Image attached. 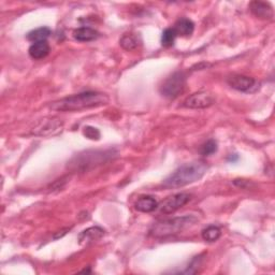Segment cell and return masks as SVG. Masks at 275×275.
<instances>
[{
    "instance_id": "obj_1",
    "label": "cell",
    "mask_w": 275,
    "mask_h": 275,
    "mask_svg": "<svg viewBox=\"0 0 275 275\" xmlns=\"http://www.w3.org/2000/svg\"><path fill=\"white\" fill-rule=\"evenodd\" d=\"M109 100L108 95L103 93L84 91L52 102L50 108L54 111L60 112L82 111L106 106L109 103Z\"/></svg>"
},
{
    "instance_id": "obj_2",
    "label": "cell",
    "mask_w": 275,
    "mask_h": 275,
    "mask_svg": "<svg viewBox=\"0 0 275 275\" xmlns=\"http://www.w3.org/2000/svg\"><path fill=\"white\" fill-rule=\"evenodd\" d=\"M208 166L203 161L188 162L178 167L173 173H171L165 180L163 187L166 188H179L193 184L203 177Z\"/></svg>"
},
{
    "instance_id": "obj_3",
    "label": "cell",
    "mask_w": 275,
    "mask_h": 275,
    "mask_svg": "<svg viewBox=\"0 0 275 275\" xmlns=\"http://www.w3.org/2000/svg\"><path fill=\"white\" fill-rule=\"evenodd\" d=\"M197 217L195 216H182L174 217L171 219H166L159 222H156L150 229V235L155 238H162L178 234V232L185 230L197 222Z\"/></svg>"
},
{
    "instance_id": "obj_4",
    "label": "cell",
    "mask_w": 275,
    "mask_h": 275,
    "mask_svg": "<svg viewBox=\"0 0 275 275\" xmlns=\"http://www.w3.org/2000/svg\"><path fill=\"white\" fill-rule=\"evenodd\" d=\"M186 76L183 72H174L163 82L160 87V93L163 97L174 99L183 93L185 88Z\"/></svg>"
},
{
    "instance_id": "obj_5",
    "label": "cell",
    "mask_w": 275,
    "mask_h": 275,
    "mask_svg": "<svg viewBox=\"0 0 275 275\" xmlns=\"http://www.w3.org/2000/svg\"><path fill=\"white\" fill-rule=\"evenodd\" d=\"M63 129L64 123L62 119L57 117H48L39 120L31 129V133L40 136H51L60 133L63 131Z\"/></svg>"
},
{
    "instance_id": "obj_6",
    "label": "cell",
    "mask_w": 275,
    "mask_h": 275,
    "mask_svg": "<svg viewBox=\"0 0 275 275\" xmlns=\"http://www.w3.org/2000/svg\"><path fill=\"white\" fill-rule=\"evenodd\" d=\"M192 199V195L186 194V193H179L172 195L165 200L158 203V211L162 214H172L175 211L183 208Z\"/></svg>"
},
{
    "instance_id": "obj_7",
    "label": "cell",
    "mask_w": 275,
    "mask_h": 275,
    "mask_svg": "<svg viewBox=\"0 0 275 275\" xmlns=\"http://www.w3.org/2000/svg\"><path fill=\"white\" fill-rule=\"evenodd\" d=\"M227 82L231 88L242 93H254L259 87V83L254 77L242 74H232L228 77Z\"/></svg>"
},
{
    "instance_id": "obj_8",
    "label": "cell",
    "mask_w": 275,
    "mask_h": 275,
    "mask_svg": "<svg viewBox=\"0 0 275 275\" xmlns=\"http://www.w3.org/2000/svg\"><path fill=\"white\" fill-rule=\"evenodd\" d=\"M215 102L214 95L210 91H198L185 99L183 106L188 109H205Z\"/></svg>"
},
{
    "instance_id": "obj_9",
    "label": "cell",
    "mask_w": 275,
    "mask_h": 275,
    "mask_svg": "<svg viewBox=\"0 0 275 275\" xmlns=\"http://www.w3.org/2000/svg\"><path fill=\"white\" fill-rule=\"evenodd\" d=\"M107 155H111V153L107 152H86L84 154H80L79 157H76L73 165L75 168L87 169L88 167H94L96 163H100L102 159L107 157Z\"/></svg>"
},
{
    "instance_id": "obj_10",
    "label": "cell",
    "mask_w": 275,
    "mask_h": 275,
    "mask_svg": "<svg viewBox=\"0 0 275 275\" xmlns=\"http://www.w3.org/2000/svg\"><path fill=\"white\" fill-rule=\"evenodd\" d=\"M249 10L251 12L257 16L258 19L261 20H272V17L274 15L273 13V9L272 7L262 2H253L249 4Z\"/></svg>"
},
{
    "instance_id": "obj_11",
    "label": "cell",
    "mask_w": 275,
    "mask_h": 275,
    "mask_svg": "<svg viewBox=\"0 0 275 275\" xmlns=\"http://www.w3.org/2000/svg\"><path fill=\"white\" fill-rule=\"evenodd\" d=\"M50 50L51 48L48 41H39V42L32 43L28 50V53L32 59L38 60V59L45 58L50 53Z\"/></svg>"
},
{
    "instance_id": "obj_12",
    "label": "cell",
    "mask_w": 275,
    "mask_h": 275,
    "mask_svg": "<svg viewBox=\"0 0 275 275\" xmlns=\"http://www.w3.org/2000/svg\"><path fill=\"white\" fill-rule=\"evenodd\" d=\"M103 235H105V230L100 227H90L88 229L84 230L79 235V243L81 245L88 244L94 242V241L99 240Z\"/></svg>"
},
{
    "instance_id": "obj_13",
    "label": "cell",
    "mask_w": 275,
    "mask_h": 275,
    "mask_svg": "<svg viewBox=\"0 0 275 275\" xmlns=\"http://www.w3.org/2000/svg\"><path fill=\"white\" fill-rule=\"evenodd\" d=\"M134 208L142 213H151L158 208V202L152 196H143L136 200Z\"/></svg>"
},
{
    "instance_id": "obj_14",
    "label": "cell",
    "mask_w": 275,
    "mask_h": 275,
    "mask_svg": "<svg viewBox=\"0 0 275 275\" xmlns=\"http://www.w3.org/2000/svg\"><path fill=\"white\" fill-rule=\"evenodd\" d=\"M174 30L177 36L180 37H189L192 36L195 30V24L192 20L186 19V17H182L174 24Z\"/></svg>"
},
{
    "instance_id": "obj_15",
    "label": "cell",
    "mask_w": 275,
    "mask_h": 275,
    "mask_svg": "<svg viewBox=\"0 0 275 275\" xmlns=\"http://www.w3.org/2000/svg\"><path fill=\"white\" fill-rule=\"evenodd\" d=\"M99 37V32L90 27H81L73 31V38L80 42H90Z\"/></svg>"
},
{
    "instance_id": "obj_16",
    "label": "cell",
    "mask_w": 275,
    "mask_h": 275,
    "mask_svg": "<svg viewBox=\"0 0 275 275\" xmlns=\"http://www.w3.org/2000/svg\"><path fill=\"white\" fill-rule=\"evenodd\" d=\"M119 44L126 51H133L140 44L139 37L133 33H125L124 36L120 38Z\"/></svg>"
},
{
    "instance_id": "obj_17",
    "label": "cell",
    "mask_w": 275,
    "mask_h": 275,
    "mask_svg": "<svg viewBox=\"0 0 275 275\" xmlns=\"http://www.w3.org/2000/svg\"><path fill=\"white\" fill-rule=\"evenodd\" d=\"M52 30L49 27H39L33 29L27 33V39L31 42H39V41H47V39L51 36Z\"/></svg>"
},
{
    "instance_id": "obj_18",
    "label": "cell",
    "mask_w": 275,
    "mask_h": 275,
    "mask_svg": "<svg viewBox=\"0 0 275 275\" xmlns=\"http://www.w3.org/2000/svg\"><path fill=\"white\" fill-rule=\"evenodd\" d=\"M221 236V231L216 226H209L202 231V239L206 242H215Z\"/></svg>"
},
{
    "instance_id": "obj_19",
    "label": "cell",
    "mask_w": 275,
    "mask_h": 275,
    "mask_svg": "<svg viewBox=\"0 0 275 275\" xmlns=\"http://www.w3.org/2000/svg\"><path fill=\"white\" fill-rule=\"evenodd\" d=\"M177 34L174 28H167L162 31L161 34V44L165 48H170L174 44Z\"/></svg>"
},
{
    "instance_id": "obj_20",
    "label": "cell",
    "mask_w": 275,
    "mask_h": 275,
    "mask_svg": "<svg viewBox=\"0 0 275 275\" xmlns=\"http://www.w3.org/2000/svg\"><path fill=\"white\" fill-rule=\"evenodd\" d=\"M217 142L215 140H209L206 141L200 149V153L203 156H210V155L216 153L217 152Z\"/></svg>"
},
{
    "instance_id": "obj_21",
    "label": "cell",
    "mask_w": 275,
    "mask_h": 275,
    "mask_svg": "<svg viewBox=\"0 0 275 275\" xmlns=\"http://www.w3.org/2000/svg\"><path fill=\"white\" fill-rule=\"evenodd\" d=\"M84 135H86V138H88L90 140H99L100 138V132L97 128H94L90 126H87L84 128L83 130Z\"/></svg>"
},
{
    "instance_id": "obj_22",
    "label": "cell",
    "mask_w": 275,
    "mask_h": 275,
    "mask_svg": "<svg viewBox=\"0 0 275 275\" xmlns=\"http://www.w3.org/2000/svg\"><path fill=\"white\" fill-rule=\"evenodd\" d=\"M235 185H237L238 187H241V188H248L249 187V183L248 180H245V179H235Z\"/></svg>"
},
{
    "instance_id": "obj_23",
    "label": "cell",
    "mask_w": 275,
    "mask_h": 275,
    "mask_svg": "<svg viewBox=\"0 0 275 275\" xmlns=\"http://www.w3.org/2000/svg\"><path fill=\"white\" fill-rule=\"evenodd\" d=\"M66 231H69V228H67V229H65V230H62V231H58V232H59V234L55 235V236H54V239L56 240V239H59V238H62L63 236H65V235L67 234V232H66Z\"/></svg>"
},
{
    "instance_id": "obj_24",
    "label": "cell",
    "mask_w": 275,
    "mask_h": 275,
    "mask_svg": "<svg viewBox=\"0 0 275 275\" xmlns=\"http://www.w3.org/2000/svg\"><path fill=\"white\" fill-rule=\"evenodd\" d=\"M238 159H239V156H238V155H236V154H231L230 156L228 157V161H232V162L237 161Z\"/></svg>"
}]
</instances>
